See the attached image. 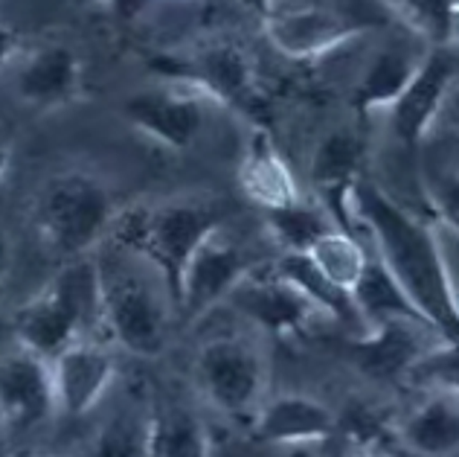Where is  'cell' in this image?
Returning <instances> with one entry per match:
<instances>
[{"label":"cell","instance_id":"cell-19","mask_svg":"<svg viewBox=\"0 0 459 457\" xmlns=\"http://www.w3.org/2000/svg\"><path fill=\"white\" fill-rule=\"evenodd\" d=\"M360 166H364V140L355 131L337 128L332 135H325L311 158V184L329 204L332 219L343 222V201L346 192L360 178ZM343 227V224H341Z\"/></svg>","mask_w":459,"mask_h":457},{"label":"cell","instance_id":"cell-24","mask_svg":"<svg viewBox=\"0 0 459 457\" xmlns=\"http://www.w3.org/2000/svg\"><path fill=\"white\" fill-rule=\"evenodd\" d=\"M149 457H210V431L189 408H163L149 417Z\"/></svg>","mask_w":459,"mask_h":457},{"label":"cell","instance_id":"cell-16","mask_svg":"<svg viewBox=\"0 0 459 457\" xmlns=\"http://www.w3.org/2000/svg\"><path fill=\"white\" fill-rule=\"evenodd\" d=\"M337 431L332 408L306 393H282L259 405L253 419V437L264 446H308L325 443Z\"/></svg>","mask_w":459,"mask_h":457},{"label":"cell","instance_id":"cell-14","mask_svg":"<svg viewBox=\"0 0 459 457\" xmlns=\"http://www.w3.org/2000/svg\"><path fill=\"white\" fill-rule=\"evenodd\" d=\"M56 411L65 417L91 414L117 379L114 356L96 341L84 338L70 344L56 358H50Z\"/></svg>","mask_w":459,"mask_h":457},{"label":"cell","instance_id":"cell-7","mask_svg":"<svg viewBox=\"0 0 459 457\" xmlns=\"http://www.w3.org/2000/svg\"><path fill=\"white\" fill-rule=\"evenodd\" d=\"M195 379L207 402L227 417L259 411L268 367L256 344L238 335H219L201 344L195 358Z\"/></svg>","mask_w":459,"mask_h":457},{"label":"cell","instance_id":"cell-11","mask_svg":"<svg viewBox=\"0 0 459 457\" xmlns=\"http://www.w3.org/2000/svg\"><path fill=\"white\" fill-rule=\"evenodd\" d=\"M250 271L247 257L233 239L221 233V227L201 242V248L186 262L180 277L175 309L186 321H198L210 309L224 303L233 286Z\"/></svg>","mask_w":459,"mask_h":457},{"label":"cell","instance_id":"cell-35","mask_svg":"<svg viewBox=\"0 0 459 457\" xmlns=\"http://www.w3.org/2000/svg\"><path fill=\"white\" fill-rule=\"evenodd\" d=\"M6 266H9V254H6V245H4V239H0V286H4Z\"/></svg>","mask_w":459,"mask_h":457},{"label":"cell","instance_id":"cell-33","mask_svg":"<svg viewBox=\"0 0 459 457\" xmlns=\"http://www.w3.org/2000/svg\"><path fill=\"white\" fill-rule=\"evenodd\" d=\"M9 426H6V419H4V414H0V457H6V452H9Z\"/></svg>","mask_w":459,"mask_h":457},{"label":"cell","instance_id":"cell-15","mask_svg":"<svg viewBox=\"0 0 459 457\" xmlns=\"http://www.w3.org/2000/svg\"><path fill=\"white\" fill-rule=\"evenodd\" d=\"M445 341L421 321H386L364 330L352 344L355 365L372 379H402L430 344Z\"/></svg>","mask_w":459,"mask_h":457},{"label":"cell","instance_id":"cell-28","mask_svg":"<svg viewBox=\"0 0 459 457\" xmlns=\"http://www.w3.org/2000/svg\"><path fill=\"white\" fill-rule=\"evenodd\" d=\"M88 457H149V417L134 408L117 411L96 431Z\"/></svg>","mask_w":459,"mask_h":457},{"label":"cell","instance_id":"cell-17","mask_svg":"<svg viewBox=\"0 0 459 457\" xmlns=\"http://www.w3.org/2000/svg\"><path fill=\"white\" fill-rule=\"evenodd\" d=\"M238 187L253 204H259L264 213L291 207V204L303 198L291 166L285 163L280 149H276L268 140V135H262V131L253 135L245 154H241Z\"/></svg>","mask_w":459,"mask_h":457},{"label":"cell","instance_id":"cell-30","mask_svg":"<svg viewBox=\"0 0 459 457\" xmlns=\"http://www.w3.org/2000/svg\"><path fill=\"white\" fill-rule=\"evenodd\" d=\"M149 6V0H111V9L119 21H134L143 15V9Z\"/></svg>","mask_w":459,"mask_h":457},{"label":"cell","instance_id":"cell-22","mask_svg":"<svg viewBox=\"0 0 459 457\" xmlns=\"http://www.w3.org/2000/svg\"><path fill=\"white\" fill-rule=\"evenodd\" d=\"M419 62L421 56L404 50V47H384V50H378L355 85L352 93L355 111L358 114L386 111L398 100V93L407 88V82L413 79Z\"/></svg>","mask_w":459,"mask_h":457},{"label":"cell","instance_id":"cell-36","mask_svg":"<svg viewBox=\"0 0 459 457\" xmlns=\"http://www.w3.org/2000/svg\"><path fill=\"white\" fill-rule=\"evenodd\" d=\"M178 4H186V0H178Z\"/></svg>","mask_w":459,"mask_h":457},{"label":"cell","instance_id":"cell-8","mask_svg":"<svg viewBox=\"0 0 459 457\" xmlns=\"http://www.w3.org/2000/svg\"><path fill=\"white\" fill-rule=\"evenodd\" d=\"M454 85H456V50L454 47H430V53L421 56L407 88L386 108L393 137L407 149H416L419 143H425L433 126L439 123Z\"/></svg>","mask_w":459,"mask_h":457},{"label":"cell","instance_id":"cell-5","mask_svg":"<svg viewBox=\"0 0 459 457\" xmlns=\"http://www.w3.org/2000/svg\"><path fill=\"white\" fill-rule=\"evenodd\" d=\"M386 9L381 0H308V4L276 6L262 18L264 39L297 62L320 58L337 50L360 32L384 27Z\"/></svg>","mask_w":459,"mask_h":457},{"label":"cell","instance_id":"cell-2","mask_svg":"<svg viewBox=\"0 0 459 457\" xmlns=\"http://www.w3.org/2000/svg\"><path fill=\"white\" fill-rule=\"evenodd\" d=\"M96 283H100L102 327L126 353L157 358L166 350L172 297L146 259L119 245H108L93 257Z\"/></svg>","mask_w":459,"mask_h":457},{"label":"cell","instance_id":"cell-18","mask_svg":"<svg viewBox=\"0 0 459 457\" xmlns=\"http://www.w3.org/2000/svg\"><path fill=\"white\" fill-rule=\"evenodd\" d=\"M82 85V65L74 50L50 44L27 56L15 74V91L27 105L58 108L70 102Z\"/></svg>","mask_w":459,"mask_h":457},{"label":"cell","instance_id":"cell-21","mask_svg":"<svg viewBox=\"0 0 459 457\" xmlns=\"http://www.w3.org/2000/svg\"><path fill=\"white\" fill-rule=\"evenodd\" d=\"M268 268L276 277H282L285 283H291L303 297H308L323 318L364 330V323L358 318V309L352 303V294H349L346 288L334 286L306 254H282L280 259H273Z\"/></svg>","mask_w":459,"mask_h":457},{"label":"cell","instance_id":"cell-10","mask_svg":"<svg viewBox=\"0 0 459 457\" xmlns=\"http://www.w3.org/2000/svg\"><path fill=\"white\" fill-rule=\"evenodd\" d=\"M204 102L207 96L180 82L175 88H149L131 93L123 105V114L143 135L169 149L184 152L201 137L204 123H207Z\"/></svg>","mask_w":459,"mask_h":457},{"label":"cell","instance_id":"cell-25","mask_svg":"<svg viewBox=\"0 0 459 457\" xmlns=\"http://www.w3.org/2000/svg\"><path fill=\"white\" fill-rule=\"evenodd\" d=\"M264 215H268L271 236L282 245V254H306L320 236L341 227L332 219L329 210L320 207V204H308L306 198H299L291 207L271 210Z\"/></svg>","mask_w":459,"mask_h":457},{"label":"cell","instance_id":"cell-27","mask_svg":"<svg viewBox=\"0 0 459 457\" xmlns=\"http://www.w3.org/2000/svg\"><path fill=\"white\" fill-rule=\"evenodd\" d=\"M430 47H454L459 0H381Z\"/></svg>","mask_w":459,"mask_h":457},{"label":"cell","instance_id":"cell-9","mask_svg":"<svg viewBox=\"0 0 459 457\" xmlns=\"http://www.w3.org/2000/svg\"><path fill=\"white\" fill-rule=\"evenodd\" d=\"M166 74L178 76L184 85L195 88L207 100L230 108L250 111L259 102L256 67L238 44L212 41L207 47H198L192 56L172 62V67H166Z\"/></svg>","mask_w":459,"mask_h":457},{"label":"cell","instance_id":"cell-29","mask_svg":"<svg viewBox=\"0 0 459 457\" xmlns=\"http://www.w3.org/2000/svg\"><path fill=\"white\" fill-rule=\"evenodd\" d=\"M456 341H437L416 358L407 370V379L428 393H456Z\"/></svg>","mask_w":459,"mask_h":457},{"label":"cell","instance_id":"cell-20","mask_svg":"<svg viewBox=\"0 0 459 457\" xmlns=\"http://www.w3.org/2000/svg\"><path fill=\"white\" fill-rule=\"evenodd\" d=\"M398 440L419 457H454L459 449L456 393H428L398 426Z\"/></svg>","mask_w":459,"mask_h":457},{"label":"cell","instance_id":"cell-6","mask_svg":"<svg viewBox=\"0 0 459 457\" xmlns=\"http://www.w3.org/2000/svg\"><path fill=\"white\" fill-rule=\"evenodd\" d=\"M114 207L108 189L88 172H62L47 181L35 204V224L56 254L88 257L111 231Z\"/></svg>","mask_w":459,"mask_h":457},{"label":"cell","instance_id":"cell-13","mask_svg":"<svg viewBox=\"0 0 459 457\" xmlns=\"http://www.w3.org/2000/svg\"><path fill=\"white\" fill-rule=\"evenodd\" d=\"M0 414L9 431L39 428L56 414L50 362L21 344L0 356Z\"/></svg>","mask_w":459,"mask_h":457},{"label":"cell","instance_id":"cell-26","mask_svg":"<svg viewBox=\"0 0 459 457\" xmlns=\"http://www.w3.org/2000/svg\"><path fill=\"white\" fill-rule=\"evenodd\" d=\"M306 257L317 266L334 286L346 288L349 294H352V286L358 283L360 271L367 266V248L358 242L355 233H349L346 227H334L325 236H320L317 242H314Z\"/></svg>","mask_w":459,"mask_h":457},{"label":"cell","instance_id":"cell-1","mask_svg":"<svg viewBox=\"0 0 459 457\" xmlns=\"http://www.w3.org/2000/svg\"><path fill=\"white\" fill-rule=\"evenodd\" d=\"M346 213L355 215L358 224L372 236L376 259L402 286V292L419 309V315L445 341H456V286L433 227L416 219L413 213L404 210L367 178H358L349 187L343 219Z\"/></svg>","mask_w":459,"mask_h":457},{"label":"cell","instance_id":"cell-34","mask_svg":"<svg viewBox=\"0 0 459 457\" xmlns=\"http://www.w3.org/2000/svg\"><path fill=\"white\" fill-rule=\"evenodd\" d=\"M6 170H9V146H6V140L0 137V181H4Z\"/></svg>","mask_w":459,"mask_h":457},{"label":"cell","instance_id":"cell-31","mask_svg":"<svg viewBox=\"0 0 459 457\" xmlns=\"http://www.w3.org/2000/svg\"><path fill=\"white\" fill-rule=\"evenodd\" d=\"M15 50H18V35L0 21V70L9 65V58L15 56Z\"/></svg>","mask_w":459,"mask_h":457},{"label":"cell","instance_id":"cell-3","mask_svg":"<svg viewBox=\"0 0 459 457\" xmlns=\"http://www.w3.org/2000/svg\"><path fill=\"white\" fill-rule=\"evenodd\" d=\"M219 227L221 213L207 201H166L126 210L111 222V242L146 259L175 303L186 262Z\"/></svg>","mask_w":459,"mask_h":457},{"label":"cell","instance_id":"cell-23","mask_svg":"<svg viewBox=\"0 0 459 457\" xmlns=\"http://www.w3.org/2000/svg\"><path fill=\"white\" fill-rule=\"evenodd\" d=\"M352 303L358 309V318H360V323H364V330H372V327H378V323H386V321H421V323H428L419 315V309L407 300L402 286L386 274V268L376 259V254H369L364 271H360V277H358V283L352 286Z\"/></svg>","mask_w":459,"mask_h":457},{"label":"cell","instance_id":"cell-32","mask_svg":"<svg viewBox=\"0 0 459 457\" xmlns=\"http://www.w3.org/2000/svg\"><path fill=\"white\" fill-rule=\"evenodd\" d=\"M238 4L245 6V9H250V12H256L259 18H268L280 0H238Z\"/></svg>","mask_w":459,"mask_h":457},{"label":"cell","instance_id":"cell-4","mask_svg":"<svg viewBox=\"0 0 459 457\" xmlns=\"http://www.w3.org/2000/svg\"><path fill=\"white\" fill-rule=\"evenodd\" d=\"M102 323L93 257H76L15 312V338L41 358H56Z\"/></svg>","mask_w":459,"mask_h":457},{"label":"cell","instance_id":"cell-12","mask_svg":"<svg viewBox=\"0 0 459 457\" xmlns=\"http://www.w3.org/2000/svg\"><path fill=\"white\" fill-rule=\"evenodd\" d=\"M224 303H230L241 318L256 323L271 335H297L306 332L317 318H323L317 306L303 297L291 283L276 277L271 268L247 271L233 286Z\"/></svg>","mask_w":459,"mask_h":457}]
</instances>
